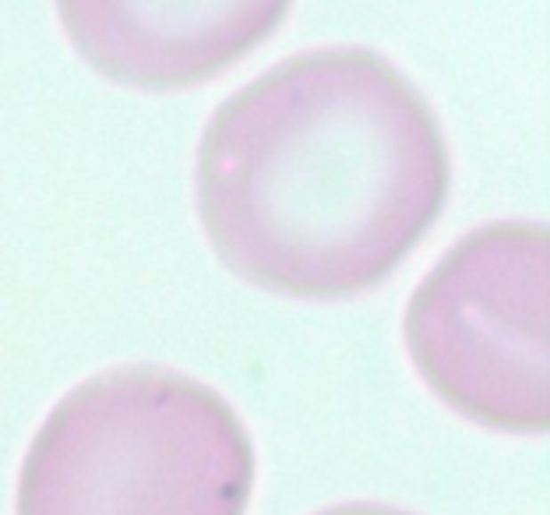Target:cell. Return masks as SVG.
<instances>
[{
    "label": "cell",
    "instance_id": "5b68a950",
    "mask_svg": "<svg viewBox=\"0 0 550 515\" xmlns=\"http://www.w3.org/2000/svg\"><path fill=\"white\" fill-rule=\"evenodd\" d=\"M318 515H409L399 509H384V505H339V509H325Z\"/></svg>",
    "mask_w": 550,
    "mask_h": 515
},
{
    "label": "cell",
    "instance_id": "277c9868",
    "mask_svg": "<svg viewBox=\"0 0 550 515\" xmlns=\"http://www.w3.org/2000/svg\"><path fill=\"white\" fill-rule=\"evenodd\" d=\"M293 0H57L82 60L117 85L177 93L201 85L286 18Z\"/></svg>",
    "mask_w": 550,
    "mask_h": 515
},
{
    "label": "cell",
    "instance_id": "3957f363",
    "mask_svg": "<svg viewBox=\"0 0 550 515\" xmlns=\"http://www.w3.org/2000/svg\"><path fill=\"white\" fill-rule=\"evenodd\" d=\"M547 229L494 222L434 265L406 310V346L431 392L465 420L547 431Z\"/></svg>",
    "mask_w": 550,
    "mask_h": 515
},
{
    "label": "cell",
    "instance_id": "7a4b0ae2",
    "mask_svg": "<svg viewBox=\"0 0 550 515\" xmlns=\"http://www.w3.org/2000/svg\"><path fill=\"white\" fill-rule=\"evenodd\" d=\"M255 448L208 385L120 367L71 389L18 477V515H244Z\"/></svg>",
    "mask_w": 550,
    "mask_h": 515
},
{
    "label": "cell",
    "instance_id": "6da1fadb",
    "mask_svg": "<svg viewBox=\"0 0 550 515\" xmlns=\"http://www.w3.org/2000/svg\"><path fill=\"white\" fill-rule=\"evenodd\" d=\"M434 109L381 53H296L219 106L198 145V219L244 283L343 301L384 283L449 198Z\"/></svg>",
    "mask_w": 550,
    "mask_h": 515
}]
</instances>
